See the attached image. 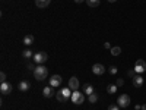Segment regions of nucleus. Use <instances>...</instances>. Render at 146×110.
<instances>
[{"label": "nucleus", "mask_w": 146, "mask_h": 110, "mask_svg": "<svg viewBox=\"0 0 146 110\" xmlns=\"http://www.w3.org/2000/svg\"><path fill=\"white\" fill-rule=\"evenodd\" d=\"M32 73H34V78L36 81H42V79H45L48 76V69L45 66H42V65H38L36 68H34Z\"/></svg>", "instance_id": "f257e3e1"}, {"label": "nucleus", "mask_w": 146, "mask_h": 110, "mask_svg": "<svg viewBox=\"0 0 146 110\" xmlns=\"http://www.w3.org/2000/svg\"><path fill=\"white\" fill-rule=\"evenodd\" d=\"M72 90L67 87V88H62V90H58L57 93H56V99L58 100V101H62V103H64V101H67L70 97H72Z\"/></svg>", "instance_id": "f03ea898"}, {"label": "nucleus", "mask_w": 146, "mask_h": 110, "mask_svg": "<svg viewBox=\"0 0 146 110\" xmlns=\"http://www.w3.org/2000/svg\"><path fill=\"white\" fill-rule=\"evenodd\" d=\"M70 100H72V103H75V104H82L85 101V93H82L79 90L78 91H73Z\"/></svg>", "instance_id": "7ed1b4c3"}, {"label": "nucleus", "mask_w": 146, "mask_h": 110, "mask_svg": "<svg viewBox=\"0 0 146 110\" xmlns=\"http://www.w3.org/2000/svg\"><path fill=\"white\" fill-rule=\"evenodd\" d=\"M117 104L121 107V109H126L129 104H130V97L127 94H121L118 97V100H117Z\"/></svg>", "instance_id": "20e7f679"}, {"label": "nucleus", "mask_w": 146, "mask_h": 110, "mask_svg": "<svg viewBox=\"0 0 146 110\" xmlns=\"http://www.w3.org/2000/svg\"><path fill=\"white\" fill-rule=\"evenodd\" d=\"M47 59H48V56H47V53H44V52H38V53L34 54V62L38 63V65H42Z\"/></svg>", "instance_id": "39448f33"}, {"label": "nucleus", "mask_w": 146, "mask_h": 110, "mask_svg": "<svg viewBox=\"0 0 146 110\" xmlns=\"http://www.w3.org/2000/svg\"><path fill=\"white\" fill-rule=\"evenodd\" d=\"M62 82H63V79H62V76H60V75H53L50 79H48V85H51V87H54V88L60 87Z\"/></svg>", "instance_id": "423d86ee"}, {"label": "nucleus", "mask_w": 146, "mask_h": 110, "mask_svg": "<svg viewBox=\"0 0 146 110\" xmlns=\"http://www.w3.org/2000/svg\"><path fill=\"white\" fill-rule=\"evenodd\" d=\"M135 70H136V73H143L146 70V62H145V60H142V59H137L136 60Z\"/></svg>", "instance_id": "0eeeda50"}, {"label": "nucleus", "mask_w": 146, "mask_h": 110, "mask_svg": "<svg viewBox=\"0 0 146 110\" xmlns=\"http://www.w3.org/2000/svg\"><path fill=\"white\" fill-rule=\"evenodd\" d=\"M67 87H69L72 91H78V90H79V79H78L76 76H72V78L69 79Z\"/></svg>", "instance_id": "6e6552de"}, {"label": "nucleus", "mask_w": 146, "mask_h": 110, "mask_svg": "<svg viewBox=\"0 0 146 110\" xmlns=\"http://www.w3.org/2000/svg\"><path fill=\"white\" fill-rule=\"evenodd\" d=\"M0 91H2L3 95L10 94V93H12V84H9L7 81H6V82H2V84H0Z\"/></svg>", "instance_id": "1a4fd4ad"}, {"label": "nucleus", "mask_w": 146, "mask_h": 110, "mask_svg": "<svg viewBox=\"0 0 146 110\" xmlns=\"http://www.w3.org/2000/svg\"><path fill=\"white\" fill-rule=\"evenodd\" d=\"M92 72L95 73V75H102V73L105 72V66L101 65V63H95L92 66Z\"/></svg>", "instance_id": "9d476101"}, {"label": "nucleus", "mask_w": 146, "mask_h": 110, "mask_svg": "<svg viewBox=\"0 0 146 110\" xmlns=\"http://www.w3.org/2000/svg\"><path fill=\"white\" fill-rule=\"evenodd\" d=\"M42 95L45 97V99H50V97L54 95V87H51V85H48V87H44L42 90Z\"/></svg>", "instance_id": "9b49d317"}, {"label": "nucleus", "mask_w": 146, "mask_h": 110, "mask_svg": "<svg viewBox=\"0 0 146 110\" xmlns=\"http://www.w3.org/2000/svg\"><path fill=\"white\" fill-rule=\"evenodd\" d=\"M18 88H19V91H22V93H27V91H29V88H31V84H29L28 81H21L19 85H18Z\"/></svg>", "instance_id": "f8f14e48"}, {"label": "nucleus", "mask_w": 146, "mask_h": 110, "mask_svg": "<svg viewBox=\"0 0 146 110\" xmlns=\"http://www.w3.org/2000/svg\"><path fill=\"white\" fill-rule=\"evenodd\" d=\"M133 79V85H135V87H142L143 85V76L142 75H135V78H131Z\"/></svg>", "instance_id": "ddd939ff"}, {"label": "nucleus", "mask_w": 146, "mask_h": 110, "mask_svg": "<svg viewBox=\"0 0 146 110\" xmlns=\"http://www.w3.org/2000/svg\"><path fill=\"white\" fill-rule=\"evenodd\" d=\"M50 2L51 0H35V5H36V7L44 9V7H47L48 5H50Z\"/></svg>", "instance_id": "4468645a"}, {"label": "nucleus", "mask_w": 146, "mask_h": 110, "mask_svg": "<svg viewBox=\"0 0 146 110\" xmlns=\"http://www.w3.org/2000/svg\"><path fill=\"white\" fill-rule=\"evenodd\" d=\"M82 90H83V93L86 94V95H91L92 93H94V87L91 84H83V87H82Z\"/></svg>", "instance_id": "2eb2a0df"}, {"label": "nucleus", "mask_w": 146, "mask_h": 110, "mask_svg": "<svg viewBox=\"0 0 146 110\" xmlns=\"http://www.w3.org/2000/svg\"><path fill=\"white\" fill-rule=\"evenodd\" d=\"M34 43V35H25L23 37V44L25 46H31Z\"/></svg>", "instance_id": "dca6fc26"}, {"label": "nucleus", "mask_w": 146, "mask_h": 110, "mask_svg": "<svg viewBox=\"0 0 146 110\" xmlns=\"http://www.w3.org/2000/svg\"><path fill=\"white\" fill-rule=\"evenodd\" d=\"M86 5L89 7H98L100 6V0H86Z\"/></svg>", "instance_id": "f3484780"}, {"label": "nucleus", "mask_w": 146, "mask_h": 110, "mask_svg": "<svg viewBox=\"0 0 146 110\" xmlns=\"http://www.w3.org/2000/svg\"><path fill=\"white\" fill-rule=\"evenodd\" d=\"M117 85H114V84H110L108 87H107V91H108V94H114V93H117Z\"/></svg>", "instance_id": "a211bd4d"}, {"label": "nucleus", "mask_w": 146, "mask_h": 110, "mask_svg": "<svg viewBox=\"0 0 146 110\" xmlns=\"http://www.w3.org/2000/svg\"><path fill=\"white\" fill-rule=\"evenodd\" d=\"M88 99H89V103H96L98 101V94H95V93H92L91 95H88Z\"/></svg>", "instance_id": "6ab92c4d"}, {"label": "nucleus", "mask_w": 146, "mask_h": 110, "mask_svg": "<svg viewBox=\"0 0 146 110\" xmlns=\"http://www.w3.org/2000/svg\"><path fill=\"white\" fill-rule=\"evenodd\" d=\"M111 54H113V56H120V54H121V48L117 47V46H115V47H111Z\"/></svg>", "instance_id": "aec40b11"}, {"label": "nucleus", "mask_w": 146, "mask_h": 110, "mask_svg": "<svg viewBox=\"0 0 146 110\" xmlns=\"http://www.w3.org/2000/svg\"><path fill=\"white\" fill-rule=\"evenodd\" d=\"M22 56L25 57V59H29V57H32L34 54H32L31 50H23V52H22Z\"/></svg>", "instance_id": "412c9836"}, {"label": "nucleus", "mask_w": 146, "mask_h": 110, "mask_svg": "<svg viewBox=\"0 0 146 110\" xmlns=\"http://www.w3.org/2000/svg\"><path fill=\"white\" fill-rule=\"evenodd\" d=\"M117 70H118V69H117L115 66H110V69H108V72L111 73V75H115V73H117Z\"/></svg>", "instance_id": "4be33fe9"}, {"label": "nucleus", "mask_w": 146, "mask_h": 110, "mask_svg": "<svg viewBox=\"0 0 146 110\" xmlns=\"http://www.w3.org/2000/svg\"><path fill=\"white\" fill-rule=\"evenodd\" d=\"M108 110H120V106L118 104H110L108 106Z\"/></svg>", "instance_id": "5701e85b"}, {"label": "nucleus", "mask_w": 146, "mask_h": 110, "mask_svg": "<svg viewBox=\"0 0 146 110\" xmlns=\"http://www.w3.org/2000/svg\"><path fill=\"white\" fill-rule=\"evenodd\" d=\"M135 75H136V70H135V69H131V70L127 72V76H129V78H135Z\"/></svg>", "instance_id": "b1692460"}, {"label": "nucleus", "mask_w": 146, "mask_h": 110, "mask_svg": "<svg viewBox=\"0 0 146 110\" xmlns=\"http://www.w3.org/2000/svg\"><path fill=\"white\" fill-rule=\"evenodd\" d=\"M0 81H2V82H6V73H5V72L0 73Z\"/></svg>", "instance_id": "393cba45"}, {"label": "nucleus", "mask_w": 146, "mask_h": 110, "mask_svg": "<svg viewBox=\"0 0 146 110\" xmlns=\"http://www.w3.org/2000/svg\"><path fill=\"white\" fill-rule=\"evenodd\" d=\"M115 85H117V87H123L124 81H123V79H117V84H115Z\"/></svg>", "instance_id": "a878e982"}, {"label": "nucleus", "mask_w": 146, "mask_h": 110, "mask_svg": "<svg viewBox=\"0 0 146 110\" xmlns=\"http://www.w3.org/2000/svg\"><path fill=\"white\" fill-rule=\"evenodd\" d=\"M104 47H105V48H110V50H111V44H110V43H105V44H104Z\"/></svg>", "instance_id": "bb28decb"}, {"label": "nucleus", "mask_w": 146, "mask_h": 110, "mask_svg": "<svg viewBox=\"0 0 146 110\" xmlns=\"http://www.w3.org/2000/svg\"><path fill=\"white\" fill-rule=\"evenodd\" d=\"M136 110H142V106H139V104H136V107H135Z\"/></svg>", "instance_id": "cd10ccee"}, {"label": "nucleus", "mask_w": 146, "mask_h": 110, "mask_svg": "<svg viewBox=\"0 0 146 110\" xmlns=\"http://www.w3.org/2000/svg\"><path fill=\"white\" fill-rule=\"evenodd\" d=\"M76 3H82V2H86V0H75Z\"/></svg>", "instance_id": "c85d7f7f"}, {"label": "nucleus", "mask_w": 146, "mask_h": 110, "mask_svg": "<svg viewBox=\"0 0 146 110\" xmlns=\"http://www.w3.org/2000/svg\"><path fill=\"white\" fill-rule=\"evenodd\" d=\"M142 110H146V104H143V106H142Z\"/></svg>", "instance_id": "c756f323"}, {"label": "nucleus", "mask_w": 146, "mask_h": 110, "mask_svg": "<svg viewBox=\"0 0 146 110\" xmlns=\"http://www.w3.org/2000/svg\"><path fill=\"white\" fill-rule=\"evenodd\" d=\"M108 2H111V3H114V2H117V0H108Z\"/></svg>", "instance_id": "7c9ffc66"}]
</instances>
